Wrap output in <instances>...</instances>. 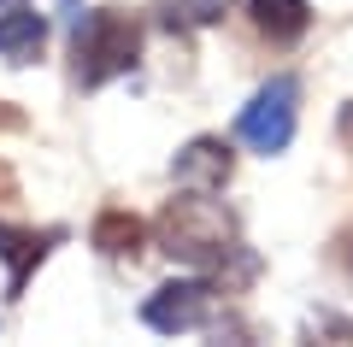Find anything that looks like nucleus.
<instances>
[{"label": "nucleus", "mask_w": 353, "mask_h": 347, "mask_svg": "<svg viewBox=\"0 0 353 347\" xmlns=\"http://www.w3.org/2000/svg\"><path fill=\"white\" fill-rule=\"evenodd\" d=\"M159 248L194 271H224L230 259H248L230 212L218 200H201V188H189V200H171L159 212Z\"/></svg>", "instance_id": "1"}, {"label": "nucleus", "mask_w": 353, "mask_h": 347, "mask_svg": "<svg viewBox=\"0 0 353 347\" xmlns=\"http://www.w3.org/2000/svg\"><path fill=\"white\" fill-rule=\"evenodd\" d=\"M141 53V24L118 6H94V12H77V41H71V71L83 88H101L106 77L130 71Z\"/></svg>", "instance_id": "2"}, {"label": "nucleus", "mask_w": 353, "mask_h": 347, "mask_svg": "<svg viewBox=\"0 0 353 347\" xmlns=\"http://www.w3.org/2000/svg\"><path fill=\"white\" fill-rule=\"evenodd\" d=\"M294 106H301V83H294V77H271V83L241 106L236 136L248 141L253 153H283L294 141Z\"/></svg>", "instance_id": "3"}, {"label": "nucleus", "mask_w": 353, "mask_h": 347, "mask_svg": "<svg viewBox=\"0 0 353 347\" xmlns=\"http://www.w3.org/2000/svg\"><path fill=\"white\" fill-rule=\"evenodd\" d=\"M218 295H224V288H218V283H206V277H183V283H165L159 295H148L141 318H148V330H159V335L201 330V324L212 318Z\"/></svg>", "instance_id": "4"}, {"label": "nucleus", "mask_w": 353, "mask_h": 347, "mask_svg": "<svg viewBox=\"0 0 353 347\" xmlns=\"http://www.w3.org/2000/svg\"><path fill=\"white\" fill-rule=\"evenodd\" d=\"M230 148L218 136H194L189 148L171 159V177H176V188H201V195H212V188H224L230 183Z\"/></svg>", "instance_id": "5"}, {"label": "nucleus", "mask_w": 353, "mask_h": 347, "mask_svg": "<svg viewBox=\"0 0 353 347\" xmlns=\"http://www.w3.org/2000/svg\"><path fill=\"white\" fill-rule=\"evenodd\" d=\"M48 48V18L36 6H6L0 12V59L6 65H30Z\"/></svg>", "instance_id": "6"}, {"label": "nucleus", "mask_w": 353, "mask_h": 347, "mask_svg": "<svg viewBox=\"0 0 353 347\" xmlns=\"http://www.w3.org/2000/svg\"><path fill=\"white\" fill-rule=\"evenodd\" d=\"M248 18H253L259 36L294 41V36H306V24H312V6H306V0H248Z\"/></svg>", "instance_id": "7"}, {"label": "nucleus", "mask_w": 353, "mask_h": 347, "mask_svg": "<svg viewBox=\"0 0 353 347\" xmlns=\"http://www.w3.org/2000/svg\"><path fill=\"white\" fill-rule=\"evenodd\" d=\"M141 241H148V224L130 218V212H101L94 218V248L112 253V259H136Z\"/></svg>", "instance_id": "8"}, {"label": "nucleus", "mask_w": 353, "mask_h": 347, "mask_svg": "<svg viewBox=\"0 0 353 347\" xmlns=\"http://www.w3.org/2000/svg\"><path fill=\"white\" fill-rule=\"evenodd\" d=\"M48 241L53 236H24V230H6V224H0V259H6V288H12V295L24 288V277L41 265Z\"/></svg>", "instance_id": "9"}, {"label": "nucleus", "mask_w": 353, "mask_h": 347, "mask_svg": "<svg viewBox=\"0 0 353 347\" xmlns=\"http://www.w3.org/2000/svg\"><path fill=\"white\" fill-rule=\"evenodd\" d=\"M224 0H159V24L165 30H201V24H218Z\"/></svg>", "instance_id": "10"}, {"label": "nucleus", "mask_w": 353, "mask_h": 347, "mask_svg": "<svg viewBox=\"0 0 353 347\" xmlns=\"http://www.w3.org/2000/svg\"><path fill=\"white\" fill-rule=\"evenodd\" d=\"M6 6H36V0H0V12H6Z\"/></svg>", "instance_id": "11"}, {"label": "nucleus", "mask_w": 353, "mask_h": 347, "mask_svg": "<svg viewBox=\"0 0 353 347\" xmlns=\"http://www.w3.org/2000/svg\"><path fill=\"white\" fill-rule=\"evenodd\" d=\"M77 6H83V0H65V12H77Z\"/></svg>", "instance_id": "12"}, {"label": "nucleus", "mask_w": 353, "mask_h": 347, "mask_svg": "<svg viewBox=\"0 0 353 347\" xmlns=\"http://www.w3.org/2000/svg\"><path fill=\"white\" fill-rule=\"evenodd\" d=\"M0 183H6V171H0Z\"/></svg>", "instance_id": "13"}]
</instances>
